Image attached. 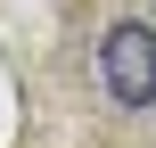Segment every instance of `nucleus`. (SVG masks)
I'll list each match as a JSON object with an SVG mask.
<instances>
[{"mask_svg": "<svg viewBox=\"0 0 156 148\" xmlns=\"http://www.w3.org/2000/svg\"><path fill=\"white\" fill-rule=\"evenodd\" d=\"M99 74L123 107H156V25H115L99 41Z\"/></svg>", "mask_w": 156, "mask_h": 148, "instance_id": "f257e3e1", "label": "nucleus"}]
</instances>
